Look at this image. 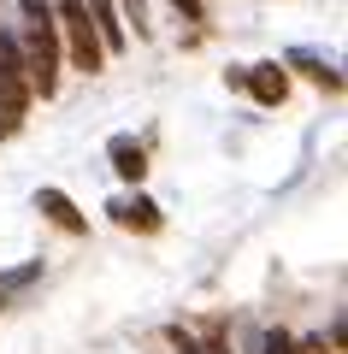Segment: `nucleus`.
<instances>
[{
	"label": "nucleus",
	"instance_id": "1",
	"mask_svg": "<svg viewBox=\"0 0 348 354\" xmlns=\"http://www.w3.org/2000/svg\"><path fill=\"white\" fill-rule=\"evenodd\" d=\"M18 30V59H24V77H30V95H59V30H53V18H42V24H12Z\"/></svg>",
	"mask_w": 348,
	"mask_h": 354
},
{
	"label": "nucleus",
	"instance_id": "2",
	"mask_svg": "<svg viewBox=\"0 0 348 354\" xmlns=\"http://www.w3.org/2000/svg\"><path fill=\"white\" fill-rule=\"evenodd\" d=\"M48 6H53V30H59V53L83 77H95L100 65H107V48H100V30H95V18H89V6L83 0H48Z\"/></svg>",
	"mask_w": 348,
	"mask_h": 354
},
{
	"label": "nucleus",
	"instance_id": "3",
	"mask_svg": "<svg viewBox=\"0 0 348 354\" xmlns=\"http://www.w3.org/2000/svg\"><path fill=\"white\" fill-rule=\"evenodd\" d=\"M242 95H254L260 106H284V101H289V71H284L277 59L242 65Z\"/></svg>",
	"mask_w": 348,
	"mask_h": 354
},
{
	"label": "nucleus",
	"instance_id": "4",
	"mask_svg": "<svg viewBox=\"0 0 348 354\" xmlns=\"http://www.w3.org/2000/svg\"><path fill=\"white\" fill-rule=\"evenodd\" d=\"M277 65H284V71H301L307 83H319L324 95H342V71H336V59H324L319 48H289Z\"/></svg>",
	"mask_w": 348,
	"mask_h": 354
},
{
	"label": "nucleus",
	"instance_id": "5",
	"mask_svg": "<svg viewBox=\"0 0 348 354\" xmlns=\"http://www.w3.org/2000/svg\"><path fill=\"white\" fill-rule=\"evenodd\" d=\"M107 213H112V225H118V230H142V236H154V230L165 225V218H160V207H154V201H148L142 189L118 195V201H112Z\"/></svg>",
	"mask_w": 348,
	"mask_h": 354
},
{
	"label": "nucleus",
	"instance_id": "6",
	"mask_svg": "<svg viewBox=\"0 0 348 354\" xmlns=\"http://www.w3.org/2000/svg\"><path fill=\"white\" fill-rule=\"evenodd\" d=\"M107 160H112V171H118V183L142 189V177H148V142H136V136H112V142H107Z\"/></svg>",
	"mask_w": 348,
	"mask_h": 354
},
{
	"label": "nucleus",
	"instance_id": "7",
	"mask_svg": "<svg viewBox=\"0 0 348 354\" xmlns=\"http://www.w3.org/2000/svg\"><path fill=\"white\" fill-rule=\"evenodd\" d=\"M36 213L48 218V225H59L65 236H89V218L77 213V201L65 189H36Z\"/></svg>",
	"mask_w": 348,
	"mask_h": 354
},
{
	"label": "nucleus",
	"instance_id": "8",
	"mask_svg": "<svg viewBox=\"0 0 348 354\" xmlns=\"http://www.w3.org/2000/svg\"><path fill=\"white\" fill-rule=\"evenodd\" d=\"M42 283V260H18V266H0V313L18 307L30 290Z\"/></svg>",
	"mask_w": 348,
	"mask_h": 354
},
{
	"label": "nucleus",
	"instance_id": "9",
	"mask_svg": "<svg viewBox=\"0 0 348 354\" xmlns=\"http://www.w3.org/2000/svg\"><path fill=\"white\" fill-rule=\"evenodd\" d=\"M118 6V24H125V36H148V0H112Z\"/></svg>",
	"mask_w": 348,
	"mask_h": 354
},
{
	"label": "nucleus",
	"instance_id": "10",
	"mask_svg": "<svg viewBox=\"0 0 348 354\" xmlns=\"http://www.w3.org/2000/svg\"><path fill=\"white\" fill-rule=\"evenodd\" d=\"M254 354H301V348H295L289 330H260V337H254Z\"/></svg>",
	"mask_w": 348,
	"mask_h": 354
},
{
	"label": "nucleus",
	"instance_id": "11",
	"mask_svg": "<svg viewBox=\"0 0 348 354\" xmlns=\"http://www.w3.org/2000/svg\"><path fill=\"white\" fill-rule=\"evenodd\" d=\"M172 12L183 24H207V0H172Z\"/></svg>",
	"mask_w": 348,
	"mask_h": 354
},
{
	"label": "nucleus",
	"instance_id": "12",
	"mask_svg": "<svg viewBox=\"0 0 348 354\" xmlns=\"http://www.w3.org/2000/svg\"><path fill=\"white\" fill-rule=\"evenodd\" d=\"M42 18H53L48 0H18V24H42Z\"/></svg>",
	"mask_w": 348,
	"mask_h": 354
}]
</instances>
